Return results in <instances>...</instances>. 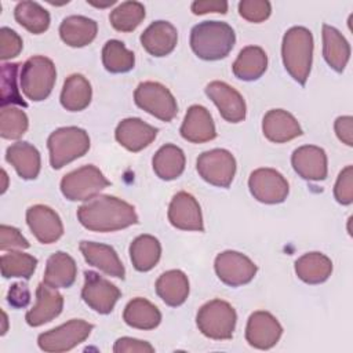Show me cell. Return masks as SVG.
Wrapping results in <instances>:
<instances>
[{"label":"cell","instance_id":"836d02e7","mask_svg":"<svg viewBox=\"0 0 353 353\" xmlns=\"http://www.w3.org/2000/svg\"><path fill=\"white\" fill-rule=\"evenodd\" d=\"M123 320L127 325L138 330H153L161 321L160 310L145 298H134L127 303L123 312Z\"/></svg>","mask_w":353,"mask_h":353},{"label":"cell","instance_id":"603a6c76","mask_svg":"<svg viewBox=\"0 0 353 353\" xmlns=\"http://www.w3.org/2000/svg\"><path fill=\"white\" fill-rule=\"evenodd\" d=\"M178 41L175 26L167 21L150 23L141 34L142 47L153 57H165L171 54Z\"/></svg>","mask_w":353,"mask_h":353},{"label":"cell","instance_id":"4316f807","mask_svg":"<svg viewBox=\"0 0 353 353\" xmlns=\"http://www.w3.org/2000/svg\"><path fill=\"white\" fill-rule=\"evenodd\" d=\"M77 276V266L74 259L62 251L52 254L47 259L43 283L52 288L70 287Z\"/></svg>","mask_w":353,"mask_h":353},{"label":"cell","instance_id":"d6a6232c","mask_svg":"<svg viewBox=\"0 0 353 353\" xmlns=\"http://www.w3.org/2000/svg\"><path fill=\"white\" fill-rule=\"evenodd\" d=\"M92 97V88L90 81L79 73L66 77L61 91V105L69 112L84 110Z\"/></svg>","mask_w":353,"mask_h":353},{"label":"cell","instance_id":"52a82bcc","mask_svg":"<svg viewBox=\"0 0 353 353\" xmlns=\"http://www.w3.org/2000/svg\"><path fill=\"white\" fill-rule=\"evenodd\" d=\"M110 182L95 165H84L69 174L61 181V192L70 201H85L94 199Z\"/></svg>","mask_w":353,"mask_h":353},{"label":"cell","instance_id":"277c9868","mask_svg":"<svg viewBox=\"0 0 353 353\" xmlns=\"http://www.w3.org/2000/svg\"><path fill=\"white\" fill-rule=\"evenodd\" d=\"M50 150V164L59 170L73 160L84 156L90 149V137L79 127H61L51 132L47 139Z\"/></svg>","mask_w":353,"mask_h":353},{"label":"cell","instance_id":"816d5d0a","mask_svg":"<svg viewBox=\"0 0 353 353\" xmlns=\"http://www.w3.org/2000/svg\"><path fill=\"white\" fill-rule=\"evenodd\" d=\"M3 320H4V327H3V330H1V335H4L6 334V331H7V314L3 312Z\"/></svg>","mask_w":353,"mask_h":353},{"label":"cell","instance_id":"ffe728a7","mask_svg":"<svg viewBox=\"0 0 353 353\" xmlns=\"http://www.w3.org/2000/svg\"><path fill=\"white\" fill-rule=\"evenodd\" d=\"M157 135V128L138 117H128L119 123L114 131L116 141L130 152H139L149 146Z\"/></svg>","mask_w":353,"mask_h":353},{"label":"cell","instance_id":"2e32d148","mask_svg":"<svg viewBox=\"0 0 353 353\" xmlns=\"http://www.w3.org/2000/svg\"><path fill=\"white\" fill-rule=\"evenodd\" d=\"M170 223L181 230L203 232V215L197 200L188 192L176 193L168 205Z\"/></svg>","mask_w":353,"mask_h":353},{"label":"cell","instance_id":"d4e9b609","mask_svg":"<svg viewBox=\"0 0 353 353\" xmlns=\"http://www.w3.org/2000/svg\"><path fill=\"white\" fill-rule=\"evenodd\" d=\"M6 160L15 168L17 174L22 179H36L40 167V153L29 142H15L7 148Z\"/></svg>","mask_w":353,"mask_h":353},{"label":"cell","instance_id":"8d00e7d4","mask_svg":"<svg viewBox=\"0 0 353 353\" xmlns=\"http://www.w3.org/2000/svg\"><path fill=\"white\" fill-rule=\"evenodd\" d=\"M102 63L110 73H125L134 68L135 57L120 40H109L102 48Z\"/></svg>","mask_w":353,"mask_h":353},{"label":"cell","instance_id":"b9f144b4","mask_svg":"<svg viewBox=\"0 0 353 353\" xmlns=\"http://www.w3.org/2000/svg\"><path fill=\"white\" fill-rule=\"evenodd\" d=\"M272 6L266 0H243L239 3V14L248 22L259 23L269 18Z\"/></svg>","mask_w":353,"mask_h":353},{"label":"cell","instance_id":"7dc6e473","mask_svg":"<svg viewBox=\"0 0 353 353\" xmlns=\"http://www.w3.org/2000/svg\"><path fill=\"white\" fill-rule=\"evenodd\" d=\"M7 302L15 309L26 307L30 302V291L28 285L23 283L12 284L7 294Z\"/></svg>","mask_w":353,"mask_h":353},{"label":"cell","instance_id":"f35d334b","mask_svg":"<svg viewBox=\"0 0 353 353\" xmlns=\"http://www.w3.org/2000/svg\"><path fill=\"white\" fill-rule=\"evenodd\" d=\"M37 266V259L21 251H11L1 256V274L4 279L22 277L29 280Z\"/></svg>","mask_w":353,"mask_h":353},{"label":"cell","instance_id":"ab89813d","mask_svg":"<svg viewBox=\"0 0 353 353\" xmlns=\"http://www.w3.org/2000/svg\"><path fill=\"white\" fill-rule=\"evenodd\" d=\"M29 125L28 116L23 110L12 106H3L0 112V135L4 139L21 138Z\"/></svg>","mask_w":353,"mask_h":353},{"label":"cell","instance_id":"4fadbf2b","mask_svg":"<svg viewBox=\"0 0 353 353\" xmlns=\"http://www.w3.org/2000/svg\"><path fill=\"white\" fill-rule=\"evenodd\" d=\"M121 292L109 280L103 279L95 272L84 273V285L81 290L83 301L95 312L108 314L113 310Z\"/></svg>","mask_w":353,"mask_h":353},{"label":"cell","instance_id":"ac0fdd59","mask_svg":"<svg viewBox=\"0 0 353 353\" xmlns=\"http://www.w3.org/2000/svg\"><path fill=\"white\" fill-rule=\"evenodd\" d=\"M294 171L306 181H323L327 178L328 165L324 149L314 145H303L291 156Z\"/></svg>","mask_w":353,"mask_h":353},{"label":"cell","instance_id":"4dcf8cb0","mask_svg":"<svg viewBox=\"0 0 353 353\" xmlns=\"http://www.w3.org/2000/svg\"><path fill=\"white\" fill-rule=\"evenodd\" d=\"M295 273L306 284H320L331 276L332 262L321 252H307L295 261Z\"/></svg>","mask_w":353,"mask_h":353},{"label":"cell","instance_id":"8992f818","mask_svg":"<svg viewBox=\"0 0 353 353\" xmlns=\"http://www.w3.org/2000/svg\"><path fill=\"white\" fill-rule=\"evenodd\" d=\"M237 314L233 306L222 299H212L204 303L196 316L199 331L207 338L225 341L234 332Z\"/></svg>","mask_w":353,"mask_h":353},{"label":"cell","instance_id":"c3c4849f","mask_svg":"<svg viewBox=\"0 0 353 353\" xmlns=\"http://www.w3.org/2000/svg\"><path fill=\"white\" fill-rule=\"evenodd\" d=\"M335 134L345 145H353V119L352 116H339L334 124Z\"/></svg>","mask_w":353,"mask_h":353},{"label":"cell","instance_id":"5b68a950","mask_svg":"<svg viewBox=\"0 0 353 353\" xmlns=\"http://www.w3.org/2000/svg\"><path fill=\"white\" fill-rule=\"evenodd\" d=\"M57 80L54 62L41 55L29 58L21 66L19 84L25 97L30 101L40 102L48 98Z\"/></svg>","mask_w":353,"mask_h":353},{"label":"cell","instance_id":"6da1fadb","mask_svg":"<svg viewBox=\"0 0 353 353\" xmlns=\"http://www.w3.org/2000/svg\"><path fill=\"white\" fill-rule=\"evenodd\" d=\"M79 222L92 232H116L138 223L135 208L114 196H95L77 208Z\"/></svg>","mask_w":353,"mask_h":353},{"label":"cell","instance_id":"7a4b0ae2","mask_svg":"<svg viewBox=\"0 0 353 353\" xmlns=\"http://www.w3.org/2000/svg\"><path fill=\"white\" fill-rule=\"evenodd\" d=\"M236 43V34L230 25L221 21H204L193 26L190 47L204 61L225 58Z\"/></svg>","mask_w":353,"mask_h":353},{"label":"cell","instance_id":"60d3db41","mask_svg":"<svg viewBox=\"0 0 353 353\" xmlns=\"http://www.w3.org/2000/svg\"><path fill=\"white\" fill-rule=\"evenodd\" d=\"M22 65L21 63H3L1 65V108L7 105H21L23 108L28 103L22 99L19 88L17 85V73Z\"/></svg>","mask_w":353,"mask_h":353},{"label":"cell","instance_id":"ee69618b","mask_svg":"<svg viewBox=\"0 0 353 353\" xmlns=\"http://www.w3.org/2000/svg\"><path fill=\"white\" fill-rule=\"evenodd\" d=\"M23 43L17 32L10 28L0 29V58L1 61H7L15 58L22 51Z\"/></svg>","mask_w":353,"mask_h":353},{"label":"cell","instance_id":"3957f363","mask_svg":"<svg viewBox=\"0 0 353 353\" xmlns=\"http://www.w3.org/2000/svg\"><path fill=\"white\" fill-rule=\"evenodd\" d=\"M281 57L284 68L290 76L301 85H305L312 68V32L303 26H294L288 29L283 37Z\"/></svg>","mask_w":353,"mask_h":353},{"label":"cell","instance_id":"681fc988","mask_svg":"<svg viewBox=\"0 0 353 353\" xmlns=\"http://www.w3.org/2000/svg\"><path fill=\"white\" fill-rule=\"evenodd\" d=\"M190 8H192V12L196 15H203V14H208V12L226 14L228 3L216 1V0H199V1H193Z\"/></svg>","mask_w":353,"mask_h":353},{"label":"cell","instance_id":"74e56055","mask_svg":"<svg viewBox=\"0 0 353 353\" xmlns=\"http://www.w3.org/2000/svg\"><path fill=\"white\" fill-rule=\"evenodd\" d=\"M145 18V7L139 1H124L109 15L110 25L119 32H132Z\"/></svg>","mask_w":353,"mask_h":353},{"label":"cell","instance_id":"bcb514c9","mask_svg":"<svg viewBox=\"0 0 353 353\" xmlns=\"http://www.w3.org/2000/svg\"><path fill=\"white\" fill-rule=\"evenodd\" d=\"M113 352L114 353H153L154 347L146 341L123 336L114 342Z\"/></svg>","mask_w":353,"mask_h":353},{"label":"cell","instance_id":"83f0119b","mask_svg":"<svg viewBox=\"0 0 353 353\" xmlns=\"http://www.w3.org/2000/svg\"><path fill=\"white\" fill-rule=\"evenodd\" d=\"M323 57L328 66L341 73L350 58V46L342 33L327 23L323 25Z\"/></svg>","mask_w":353,"mask_h":353},{"label":"cell","instance_id":"30bf717a","mask_svg":"<svg viewBox=\"0 0 353 353\" xmlns=\"http://www.w3.org/2000/svg\"><path fill=\"white\" fill-rule=\"evenodd\" d=\"M196 168L210 185L229 188L236 174V159L226 149H212L199 156Z\"/></svg>","mask_w":353,"mask_h":353},{"label":"cell","instance_id":"e0dca14e","mask_svg":"<svg viewBox=\"0 0 353 353\" xmlns=\"http://www.w3.org/2000/svg\"><path fill=\"white\" fill-rule=\"evenodd\" d=\"M26 223L41 244H51L63 234L59 215L43 204H36L26 210Z\"/></svg>","mask_w":353,"mask_h":353},{"label":"cell","instance_id":"ba28073f","mask_svg":"<svg viewBox=\"0 0 353 353\" xmlns=\"http://www.w3.org/2000/svg\"><path fill=\"white\" fill-rule=\"evenodd\" d=\"M134 101L137 106L165 123L171 121L178 113L174 95L167 87L156 81L141 83L134 92Z\"/></svg>","mask_w":353,"mask_h":353},{"label":"cell","instance_id":"f1b7e54d","mask_svg":"<svg viewBox=\"0 0 353 353\" xmlns=\"http://www.w3.org/2000/svg\"><path fill=\"white\" fill-rule=\"evenodd\" d=\"M156 292L165 305L179 306L188 299L189 280L182 270H167L157 279Z\"/></svg>","mask_w":353,"mask_h":353},{"label":"cell","instance_id":"e575fe53","mask_svg":"<svg viewBox=\"0 0 353 353\" xmlns=\"http://www.w3.org/2000/svg\"><path fill=\"white\" fill-rule=\"evenodd\" d=\"M161 255V245L152 234H141L130 245V258L138 272L153 269Z\"/></svg>","mask_w":353,"mask_h":353},{"label":"cell","instance_id":"f6af8a7d","mask_svg":"<svg viewBox=\"0 0 353 353\" xmlns=\"http://www.w3.org/2000/svg\"><path fill=\"white\" fill-rule=\"evenodd\" d=\"M29 243L28 240L21 234V232L8 225L0 226V250H14V248H28Z\"/></svg>","mask_w":353,"mask_h":353},{"label":"cell","instance_id":"f546056e","mask_svg":"<svg viewBox=\"0 0 353 353\" xmlns=\"http://www.w3.org/2000/svg\"><path fill=\"white\" fill-rule=\"evenodd\" d=\"M268 68V55L258 46L244 47L232 65L233 74L244 81L259 79Z\"/></svg>","mask_w":353,"mask_h":353},{"label":"cell","instance_id":"484cf974","mask_svg":"<svg viewBox=\"0 0 353 353\" xmlns=\"http://www.w3.org/2000/svg\"><path fill=\"white\" fill-rule=\"evenodd\" d=\"M97 22L83 15L66 17L59 25V36L69 47L88 46L97 37Z\"/></svg>","mask_w":353,"mask_h":353},{"label":"cell","instance_id":"7402d4cb","mask_svg":"<svg viewBox=\"0 0 353 353\" xmlns=\"http://www.w3.org/2000/svg\"><path fill=\"white\" fill-rule=\"evenodd\" d=\"M79 248L88 265L102 270L109 276H113L121 280L124 279L125 276L124 266L113 247L102 243H95V241H81Z\"/></svg>","mask_w":353,"mask_h":353},{"label":"cell","instance_id":"d6986e66","mask_svg":"<svg viewBox=\"0 0 353 353\" xmlns=\"http://www.w3.org/2000/svg\"><path fill=\"white\" fill-rule=\"evenodd\" d=\"M62 307L63 296L57 291V288L41 283L36 290V303L30 310H28L25 320L30 327H40L58 317Z\"/></svg>","mask_w":353,"mask_h":353},{"label":"cell","instance_id":"5bb4252c","mask_svg":"<svg viewBox=\"0 0 353 353\" xmlns=\"http://www.w3.org/2000/svg\"><path fill=\"white\" fill-rule=\"evenodd\" d=\"M283 334V327L279 320L269 312H254L247 321L245 339L247 342L261 350L273 347Z\"/></svg>","mask_w":353,"mask_h":353},{"label":"cell","instance_id":"7c38bea8","mask_svg":"<svg viewBox=\"0 0 353 353\" xmlns=\"http://www.w3.org/2000/svg\"><path fill=\"white\" fill-rule=\"evenodd\" d=\"M248 188L254 199L265 204L283 203L290 192L287 179L273 168H258L251 172Z\"/></svg>","mask_w":353,"mask_h":353},{"label":"cell","instance_id":"d590c367","mask_svg":"<svg viewBox=\"0 0 353 353\" xmlns=\"http://www.w3.org/2000/svg\"><path fill=\"white\" fill-rule=\"evenodd\" d=\"M15 21L33 34L46 32L50 26V14L39 3L21 1L14 10Z\"/></svg>","mask_w":353,"mask_h":353},{"label":"cell","instance_id":"f907efd6","mask_svg":"<svg viewBox=\"0 0 353 353\" xmlns=\"http://www.w3.org/2000/svg\"><path fill=\"white\" fill-rule=\"evenodd\" d=\"M1 175H3V179H4V185H3L1 193H4V192H6V189H7V174H6V171H4V170L1 171Z\"/></svg>","mask_w":353,"mask_h":353},{"label":"cell","instance_id":"9c48e42d","mask_svg":"<svg viewBox=\"0 0 353 353\" xmlns=\"http://www.w3.org/2000/svg\"><path fill=\"white\" fill-rule=\"evenodd\" d=\"M92 328V324L80 319H73L40 334L37 343L41 350L48 353L68 352L84 342L91 334Z\"/></svg>","mask_w":353,"mask_h":353},{"label":"cell","instance_id":"8fae6325","mask_svg":"<svg viewBox=\"0 0 353 353\" xmlns=\"http://www.w3.org/2000/svg\"><path fill=\"white\" fill-rule=\"evenodd\" d=\"M218 279L230 287L248 284L256 274V265L244 254L237 251H223L214 262Z\"/></svg>","mask_w":353,"mask_h":353},{"label":"cell","instance_id":"7bdbcfd3","mask_svg":"<svg viewBox=\"0 0 353 353\" xmlns=\"http://www.w3.org/2000/svg\"><path fill=\"white\" fill-rule=\"evenodd\" d=\"M335 200L342 205L353 203V167L346 165L341 172L334 186Z\"/></svg>","mask_w":353,"mask_h":353},{"label":"cell","instance_id":"9a60e30c","mask_svg":"<svg viewBox=\"0 0 353 353\" xmlns=\"http://www.w3.org/2000/svg\"><path fill=\"white\" fill-rule=\"evenodd\" d=\"M205 94L226 121L240 123L245 119L247 106L241 94L225 81H211L205 87Z\"/></svg>","mask_w":353,"mask_h":353},{"label":"cell","instance_id":"44dd1931","mask_svg":"<svg viewBox=\"0 0 353 353\" xmlns=\"http://www.w3.org/2000/svg\"><path fill=\"white\" fill-rule=\"evenodd\" d=\"M181 135L192 143L212 141L216 137V131L210 112L201 105H192L181 125Z\"/></svg>","mask_w":353,"mask_h":353},{"label":"cell","instance_id":"1f68e13d","mask_svg":"<svg viewBox=\"0 0 353 353\" xmlns=\"http://www.w3.org/2000/svg\"><path fill=\"white\" fill-rule=\"evenodd\" d=\"M185 163L183 150L172 143L163 145L152 160L154 174L163 181H172L181 176L185 170Z\"/></svg>","mask_w":353,"mask_h":353},{"label":"cell","instance_id":"cb8c5ba5","mask_svg":"<svg viewBox=\"0 0 353 353\" xmlns=\"http://www.w3.org/2000/svg\"><path fill=\"white\" fill-rule=\"evenodd\" d=\"M262 131L274 143H284L302 135V128L296 119L283 109H272L263 116Z\"/></svg>","mask_w":353,"mask_h":353}]
</instances>
